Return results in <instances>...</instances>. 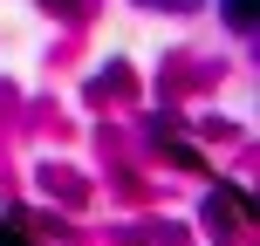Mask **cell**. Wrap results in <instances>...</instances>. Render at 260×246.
I'll return each mask as SVG.
<instances>
[{
	"label": "cell",
	"instance_id": "6da1fadb",
	"mask_svg": "<svg viewBox=\"0 0 260 246\" xmlns=\"http://www.w3.org/2000/svg\"><path fill=\"white\" fill-rule=\"evenodd\" d=\"M226 21H233V27H253V0H226Z\"/></svg>",
	"mask_w": 260,
	"mask_h": 246
}]
</instances>
